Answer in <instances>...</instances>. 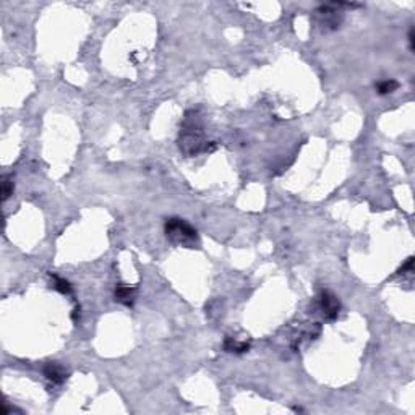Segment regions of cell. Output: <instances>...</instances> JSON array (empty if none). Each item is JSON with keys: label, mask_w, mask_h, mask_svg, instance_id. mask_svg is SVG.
<instances>
[{"label": "cell", "mask_w": 415, "mask_h": 415, "mask_svg": "<svg viewBox=\"0 0 415 415\" xmlns=\"http://www.w3.org/2000/svg\"><path fill=\"white\" fill-rule=\"evenodd\" d=\"M52 277H54V286L52 287L55 290H59L60 293H65V295H68V293L73 292V287H72V284H70L67 279H63V277H59V276H52Z\"/></svg>", "instance_id": "ba28073f"}, {"label": "cell", "mask_w": 415, "mask_h": 415, "mask_svg": "<svg viewBox=\"0 0 415 415\" xmlns=\"http://www.w3.org/2000/svg\"><path fill=\"white\" fill-rule=\"evenodd\" d=\"M195 115L193 117H187L184 126L180 130V138H179V145L180 149L184 151L187 156H196L200 154L201 151H212L216 148V145L206 143L203 140V131H201V125L196 122Z\"/></svg>", "instance_id": "6da1fadb"}, {"label": "cell", "mask_w": 415, "mask_h": 415, "mask_svg": "<svg viewBox=\"0 0 415 415\" xmlns=\"http://www.w3.org/2000/svg\"><path fill=\"white\" fill-rule=\"evenodd\" d=\"M164 229H166L167 239L175 245L191 249V247L198 242V234H196V230L188 224V222H185L184 219H179V217H170V219H167Z\"/></svg>", "instance_id": "7a4b0ae2"}, {"label": "cell", "mask_w": 415, "mask_h": 415, "mask_svg": "<svg viewBox=\"0 0 415 415\" xmlns=\"http://www.w3.org/2000/svg\"><path fill=\"white\" fill-rule=\"evenodd\" d=\"M10 195H13V180L8 175H5L2 179V200L7 201Z\"/></svg>", "instance_id": "9c48e42d"}, {"label": "cell", "mask_w": 415, "mask_h": 415, "mask_svg": "<svg viewBox=\"0 0 415 415\" xmlns=\"http://www.w3.org/2000/svg\"><path fill=\"white\" fill-rule=\"evenodd\" d=\"M224 349L227 352H234V353H244V352H249L250 349V344L249 342H239L232 337H227L224 341Z\"/></svg>", "instance_id": "8992f818"}, {"label": "cell", "mask_w": 415, "mask_h": 415, "mask_svg": "<svg viewBox=\"0 0 415 415\" xmlns=\"http://www.w3.org/2000/svg\"><path fill=\"white\" fill-rule=\"evenodd\" d=\"M115 300L122 305L131 307L135 303L136 298V286H125V284H119L115 287Z\"/></svg>", "instance_id": "5b68a950"}, {"label": "cell", "mask_w": 415, "mask_h": 415, "mask_svg": "<svg viewBox=\"0 0 415 415\" xmlns=\"http://www.w3.org/2000/svg\"><path fill=\"white\" fill-rule=\"evenodd\" d=\"M409 42H411V50H414V29L409 31Z\"/></svg>", "instance_id": "8fae6325"}, {"label": "cell", "mask_w": 415, "mask_h": 415, "mask_svg": "<svg viewBox=\"0 0 415 415\" xmlns=\"http://www.w3.org/2000/svg\"><path fill=\"white\" fill-rule=\"evenodd\" d=\"M318 307H320L323 316L330 321L336 320L339 311H341V303H339L337 297L330 290H321L320 297H318Z\"/></svg>", "instance_id": "3957f363"}, {"label": "cell", "mask_w": 415, "mask_h": 415, "mask_svg": "<svg viewBox=\"0 0 415 415\" xmlns=\"http://www.w3.org/2000/svg\"><path fill=\"white\" fill-rule=\"evenodd\" d=\"M399 88V83L396 82V80H384V82H379L376 84V91L378 94H391L394 93Z\"/></svg>", "instance_id": "52a82bcc"}, {"label": "cell", "mask_w": 415, "mask_h": 415, "mask_svg": "<svg viewBox=\"0 0 415 415\" xmlns=\"http://www.w3.org/2000/svg\"><path fill=\"white\" fill-rule=\"evenodd\" d=\"M412 270H414V256L409 258V260L404 263V265L401 266V270H399L397 272H399V274H406V272H412Z\"/></svg>", "instance_id": "30bf717a"}, {"label": "cell", "mask_w": 415, "mask_h": 415, "mask_svg": "<svg viewBox=\"0 0 415 415\" xmlns=\"http://www.w3.org/2000/svg\"><path fill=\"white\" fill-rule=\"evenodd\" d=\"M44 374L49 381H52L55 384H62L68 376L67 370H65L59 362H49L47 365L44 367Z\"/></svg>", "instance_id": "277c9868"}]
</instances>
